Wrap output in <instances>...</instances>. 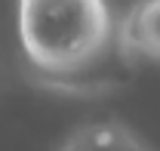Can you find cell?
Returning <instances> with one entry per match:
<instances>
[{
  "label": "cell",
  "mask_w": 160,
  "mask_h": 151,
  "mask_svg": "<svg viewBox=\"0 0 160 151\" xmlns=\"http://www.w3.org/2000/svg\"><path fill=\"white\" fill-rule=\"evenodd\" d=\"M19 37L43 71H74L92 62L108 37L105 0H19Z\"/></svg>",
  "instance_id": "1"
},
{
  "label": "cell",
  "mask_w": 160,
  "mask_h": 151,
  "mask_svg": "<svg viewBox=\"0 0 160 151\" xmlns=\"http://www.w3.org/2000/svg\"><path fill=\"white\" fill-rule=\"evenodd\" d=\"M129 37L136 46L160 56V0H145L129 19Z\"/></svg>",
  "instance_id": "2"
},
{
  "label": "cell",
  "mask_w": 160,
  "mask_h": 151,
  "mask_svg": "<svg viewBox=\"0 0 160 151\" xmlns=\"http://www.w3.org/2000/svg\"><path fill=\"white\" fill-rule=\"evenodd\" d=\"M65 151H139V145L114 127H89Z\"/></svg>",
  "instance_id": "3"
}]
</instances>
